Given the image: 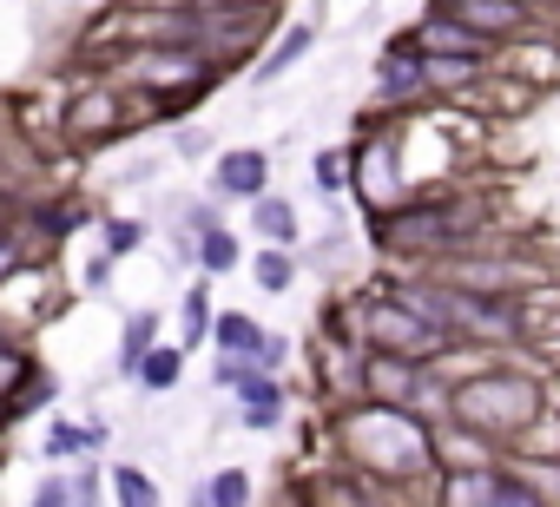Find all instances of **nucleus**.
<instances>
[{"label": "nucleus", "instance_id": "7", "mask_svg": "<svg viewBox=\"0 0 560 507\" xmlns=\"http://www.w3.org/2000/svg\"><path fill=\"white\" fill-rule=\"evenodd\" d=\"M211 337H218V350L224 356H237V363H277V356H284V343H277V337H264L250 317H237V310H224V317H211Z\"/></svg>", "mask_w": 560, "mask_h": 507}, {"label": "nucleus", "instance_id": "24", "mask_svg": "<svg viewBox=\"0 0 560 507\" xmlns=\"http://www.w3.org/2000/svg\"><path fill=\"white\" fill-rule=\"evenodd\" d=\"M185 507H211V500H205V487H198V494H191V500H185Z\"/></svg>", "mask_w": 560, "mask_h": 507}, {"label": "nucleus", "instance_id": "18", "mask_svg": "<svg viewBox=\"0 0 560 507\" xmlns=\"http://www.w3.org/2000/svg\"><path fill=\"white\" fill-rule=\"evenodd\" d=\"M291 278H298L291 250H264V258H257V284H264V291H291Z\"/></svg>", "mask_w": 560, "mask_h": 507}, {"label": "nucleus", "instance_id": "9", "mask_svg": "<svg viewBox=\"0 0 560 507\" xmlns=\"http://www.w3.org/2000/svg\"><path fill=\"white\" fill-rule=\"evenodd\" d=\"M264 185H270V158H264V152L237 145V152L218 158V191H231V198H264Z\"/></svg>", "mask_w": 560, "mask_h": 507}, {"label": "nucleus", "instance_id": "16", "mask_svg": "<svg viewBox=\"0 0 560 507\" xmlns=\"http://www.w3.org/2000/svg\"><path fill=\"white\" fill-rule=\"evenodd\" d=\"M178 369H185V350H145L139 382H145V389H172V382H178Z\"/></svg>", "mask_w": 560, "mask_h": 507}, {"label": "nucleus", "instance_id": "23", "mask_svg": "<svg viewBox=\"0 0 560 507\" xmlns=\"http://www.w3.org/2000/svg\"><path fill=\"white\" fill-rule=\"evenodd\" d=\"M8 271H14V250H8V244H0V278H8Z\"/></svg>", "mask_w": 560, "mask_h": 507}, {"label": "nucleus", "instance_id": "2", "mask_svg": "<svg viewBox=\"0 0 560 507\" xmlns=\"http://www.w3.org/2000/svg\"><path fill=\"white\" fill-rule=\"evenodd\" d=\"M534 409H540V389L521 369H481L475 382L448 389V428H475V435H501V441L534 428Z\"/></svg>", "mask_w": 560, "mask_h": 507}, {"label": "nucleus", "instance_id": "8", "mask_svg": "<svg viewBox=\"0 0 560 507\" xmlns=\"http://www.w3.org/2000/svg\"><path fill=\"white\" fill-rule=\"evenodd\" d=\"M376 86H383V99H416V93L429 86V60H422L409 40H396V47L383 54V67H376Z\"/></svg>", "mask_w": 560, "mask_h": 507}, {"label": "nucleus", "instance_id": "15", "mask_svg": "<svg viewBox=\"0 0 560 507\" xmlns=\"http://www.w3.org/2000/svg\"><path fill=\"white\" fill-rule=\"evenodd\" d=\"M152 337H159V317H132V323H126V343H119V369H126V376H132V369L145 363Z\"/></svg>", "mask_w": 560, "mask_h": 507}, {"label": "nucleus", "instance_id": "17", "mask_svg": "<svg viewBox=\"0 0 560 507\" xmlns=\"http://www.w3.org/2000/svg\"><path fill=\"white\" fill-rule=\"evenodd\" d=\"M198 258H205V271H231V264H237V237L211 224V231L198 237Z\"/></svg>", "mask_w": 560, "mask_h": 507}, {"label": "nucleus", "instance_id": "13", "mask_svg": "<svg viewBox=\"0 0 560 507\" xmlns=\"http://www.w3.org/2000/svg\"><path fill=\"white\" fill-rule=\"evenodd\" d=\"M113 500H119V507H159V487H152L145 468L126 461V468H113Z\"/></svg>", "mask_w": 560, "mask_h": 507}, {"label": "nucleus", "instance_id": "19", "mask_svg": "<svg viewBox=\"0 0 560 507\" xmlns=\"http://www.w3.org/2000/svg\"><path fill=\"white\" fill-rule=\"evenodd\" d=\"M211 330V297L205 291H185V343H198Z\"/></svg>", "mask_w": 560, "mask_h": 507}, {"label": "nucleus", "instance_id": "10", "mask_svg": "<svg viewBox=\"0 0 560 507\" xmlns=\"http://www.w3.org/2000/svg\"><path fill=\"white\" fill-rule=\"evenodd\" d=\"M237 396H244V428H270L277 415H284V396H277V382H270L257 363L237 376Z\"/></svg>", "mask_w": 560, "mask_h": 507}, {"label": "nucleus", "instance_id": "11", "mask_svg": "<svg viewBox=\"0 0 560 507\" xmlns=\"http://www.w3.org/2000/svg\"><path fill=\"white\" fill-rule=\"evenodd\" d=\"M311 47H317V27H291L284 40H277V47H270V60L257 67V80H277V73H291V67H298V60H304Z\"/></svg>", "mask_w": 560, "mask_h": 507}, {"label": "nucleus", "instance_id": "6", "mask_svg": "<svg viewBox=\"0 0 560 507\" xmlns=\"http://www.w3.org/2000/svg\"><path fill=\"white\" fill-rule=\"evenodd\" d=\"M409 47H416L422 60H468V67H481V54H488V40L468 34L455 14H429V21H416Z\"/></svg>", "mask_w": 560, "mask_h": 507}, {"label": "nucleus", "instance_id": "20", "mask_svg": "<svg viewBox=\"0 0 560 507\" xmlns=\"http://www.w3.org/2000/svg\"><path fill=\"white\" fill-rule=\"evenodd\" d=\"M34 507H67V481H40V494H34Z\"/></svg>", "mask_w": 560, "mask_h": 507}, {"label": "nucleus", "instance_id": "12", "mask_svg": "<svg viewBox=\"0 0 560 507\" xmlns=\"http://www.w3.org/2000/svg\"><path fill=\"white\" fill-rule=\"evenodd\" d=\"M250 217H257V231L270 237V250H284V244L298 237V211H291L284 198H257V211H250Z\"/></svg>", "mask_w": 560, "mask_h": 507}, {"label": "nucleus", "instance_id": "1", "mask_svg": "<svg viewBox=\"0 0 560 507\" xmlns=\"http://www.w3.org/2000/svg\"><path fill=\"white\" fill-rule=\"evenodd\" d=\"M343 441H350L357 468L376 474V481H409V474H429V461H435V435L422 428V415L383 409V402L357 409L343 422Z\"/></svg>", "mask_w": 560, "mask_h": 507}, {"label": "nucleus", "instance_id": "3", "mask_svg": "<svg viewBox=\"0 0 560 507\" xmlns=\"http://www.w3.org/2000/svg\"><path fill=\"white\" fill-rule=\"evenodd\" d=\"M396 304H402V310H416V317H429V323H435V330H448V337H488V343L521 337V310H514V297L455 291V284H442V278H429V284H402V291H396Z\"/></svg>", "mask_w": 560, "mask_h": 507}, {"label": "nucleus", "instance_id": "5", "mask_svg": "<svg viewBox=\"0 0 560 507\" xmlns=\"http://www.w3.org/2000/svg\"><path fill=\"white\" fill-rule=\"evenodd\" d=\"M363 330H370L376 356H396V363H422V356H442V350L455 343L448 330H435L429 317H416V310H402V304H376V310L363 317Z\"/></svg>", "mask_w": 560, "mask_h": 507}, {"label": "nucleus", "instance_id": "21", "mask_svg": "<svg viewBox=\"0 0 560 507\" xmlns=\"http://www.w3.org/2000/svg\"><path fill=\"white\" fill-rule=\"evenodd\" d=\"M337 178H343V172H337V152H324V158H317V185L337 191Z\"/></svg>", "mask_w": 560, "mask_h": 507}, {"label": "nucleus", "instance_id": "22", "mask_svg": "<svg viewBox=\"0 0 560 507\" xmlns=\"http://www.w3.org/2000/svg\"><path fill=\"white\" fill-rule=\"evenodd\" d=\"M106 237H113V250H126V244H139V224H113Z\"/></svg>", "mask_w": 560, "mask_h": 507}, {"label": "nucleus", "instance_id": "4", "mask_svg": "<svg viewBox=\"0 0 560 507\" xmlns=\"http://www.w3.org/2000/svg\"><path fill=\"white\" fill-rule=\"evenodd\" d=\"M383 250H396V258H462V250L481 237V211L475 204H409V211H389L376 224Z\"/></svg>", "mask_w": 560, "mask_h": 507}, {"label": "nucleus", "instance_id": "14", "mask_svg": "<svg viewBox=\"0 0 560 507\" xmlns=\"http://www.w3.org/2000/svg\"><path fill=\"white\" fill-rule=\"evenodd\" d=\"M205 500L211 507H250V474L244 468H218L211 487H205Z\"/></svg>", "mask_w": 560, "mask_h": 507}]
</instances>
